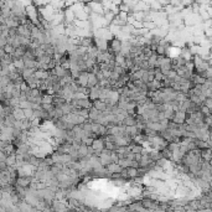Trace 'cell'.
Wrapping results in <instances>:
<instances>
[{
  "mask_svg": "<svg viewBox=\"0 0 212 212\" xmlns=\"http://www.w3.org/2000/svg\"><path fill=\"white\" fill-rule=\"evenodd\" d=\"M5 158H6V154H5L3 150H0V163L5 161Z\"/></svg>",
  "mask_w": 212,
  "mask_h": 212,
  "instance_id": "43",
  "label": "cell"
},
{
  "mask_svg": "<svg viewBox=\"0 0 212 212\" xmlns=\"http://www.w3.org/2000/svg\"><path fill=\"white\" fill-rule=\"evenodd\" d=\"M4 55H5V51H4V48H3V47H0V58H1Z\"/></svg>",
  "mask_w": 212,
  "mask_h": 212,
  "instance_id": "45",
  "label": "cell"
},
{
  "mask_svg": "<svg viewBox=\"0 0 212 212\" xmlns=\"http://www.w3.org/2000/svg\"><path fill=\"white\" fill-rule=\"evenodd\" d=\"M13 65L15 66V68L19 71V72H20L21 70H24V68H25L23 58H15V60H13Z\"/></svg>",
  "mask_w": 212,
  "mask_h": 212,
  "instance_id": "25",
  "label": "cell"
},
{
  "mask_svg": "<svg viewBox=\"0 0 212 212\" xmlns=\"http://www.w3.org/2000/svg\"><path fill=\"white\" fill-rule=\"evenodd\" d=\"M20 108H31V102H29L28 99H24V101H20V104H19Z\"/></svg>",
  "mask_w": 212,
  "mask_h": 212,
  "instance_id": "38",
  "label": "cell"
},
{
  "mask_svg": "<svg viewBox=\"0 0 212 212\" xmlns=\"http://www.w3.org/2000/svg\"><path fill=\"white\" fill-rule=\"evenodd\" d=\"M77 151H78V158H79V159H82V158H88V145L81 143L79 146H78V149H77Z\"/></svg>",
  "mask_w": 212,
  "mask_h": 212,
  "instance_id": "11",
  "label": "cell"
},
{
  "mask_svg": "<svg viewBox=\"0 0 212 212\" xmlns=\"http://www.w3.org/2000/svg\"><path fill=\"white\" fill-rule=\"evenodd\" d=\"M1 70H3V67H1V63H0V72H1Z\"/></svg>",
  "mask_w": 212,
  "mask_h": 212,
  "instance_id": "46",
  "label": "cell"
},
{
  "mask_svg": "<svg viewBox=\"0 0 212 212\" xmlns=\"http://www.w3.org/2000/svg\"><path fill=\"white\" fill-rule=\"evenodd\" d=\"M92 106L94 107L96 109H98V110H104L107 107V103L104 101H102V99H99V98H97V99H94V101H92Z\"/></svg>",
  "mask_w": 212,
  "mask_h": 212,
  "instance_id": "18",
  "label": "cell"
},
{
  "mask_svg": "<svg viewBox=\"0 0 212 212\" xmlns=\"http://www.w3.org/2000/svg\"><path fill=\"white\" fill-rule=\"evenodd\" d=\"M170 5L179 6V5H182V4H181V0H170Z\"/></svg>",
  "mask_w": 212,
  "mask_h": 212,
  "instance_id": "42",
  "label": "cell"
},
{
  "mask_svg": "<svg viewBox=\"0 0 212 212\" xmlns=\"http://www.w3.org/2000/svg\"><path fill=\"white\" fill-rule=\"evenodd\" d=\"M125 133H127L128 135H130L132 138H133L134 135H137V134H140L137 125H125Z\"/></svg>",
  "mask_w": 212,
  "mask_h": 212,
  "instance_id": "16",
  "label": "cell"
},
{
  "mask_svg": "<svg viewBox=\"0 0 212 212\" xmlns=\"http://www.w3.org/2000/svg\"><path fill=\"white\" fill-rule=\"evenodd\" d=\"M108 29H109L110 34L113 35V37L118 35L119 31H120V26H117V25H113V24H109V25H108Z\"/></svg>",
  "mask_w": 212,
  "mask_h": 212,
  "instance_id": "28",
  "label": "cell"
},
{
  "mask_svg": "<svg viewBox=\"0 0 212 212\" xmlns=\"http://www.w3.org/2000/svg\"><path fill=\"white\" fill-rule=\"evenodd\" d=\"M99 113H101V110L96 109L93 106L91 107V108L88 109V119H89V122H96V119L98 118Z\"/></svg>",
  "mask_w": 212,
  "mask_h": 212,
  "instance_id": "13",
  "label": "cell"
},
{
  "mask_svg": "<svg viewBox=\"0 0 212 212\" xmlns=\"http://www.w3.org/2000/svg\"><path fill=\"white\" fill-rule=\"evenodd\" d=\"M146 88H148V91H158V89L161 88V82L156 81V79H153V81L146 83Z\"/></svg>",
  "mask_w": 212,
  "mask_h": 212,
  "instance_id": "12",
  "label": "cell"
},
{
  "mask_svg": "<svg viewBox=\"0 0 212 212\" xmlns=\"http://www.w3.org/2000/svg\"><path fill=\"white\" fill-rule=\"evenodd\" d=\"M23 61H24V66L26 68H35L36 67V60H33V58H25L23 57ZM36 70V68H35Z\"/></svg>",
  "mask_w": 212,
  "mask_h": 212,
  "instance_id": "24",
  "label": "cell"
},
{
  "mask_svg": "<svg viewBox=\"0 0 212 212\" xmlns=\"http://www.w3.org/2000/svg\"><path fill=\"white\" fill-rule=\"evenodd\" d=\"M98 84V78L96 77V74L93 72H88V82H87V88L94 87Z\"/></svg>",
  "mask_w": 212,
  "mask_h": 212,
  "instance_id": "14",
  "label": "cell"
},
{
  "mask_svg": "<svg viewBox=\"0 0 212 212\" xmlns=\"http://www.w3.org/2000/svg\"><path fill=\"white\" fill-rule=\"evenodd\" d=\"M137 124V120L134 118V115H127L123 120H122V125H135Z\"/></svg>",
  "mask_w": 212,
  "mask_h": 212,
  "instance_id": "20",
  "label": "cell"
},
{
  "mask_svg": "<svg viewBox=\"0 0 212 212\" xmlns=\"http://www.w3.org/2000/svg\"><path fill=\"white\" fill-rule=\"evenodd\" d=\"M82 98H88V96L82 93V92H74L73 93V99H82Z\"/></svg>",
  "mask_w": 212,
  "mask_h": 212,
  "instance_id": "36",
  "label": "cell"
},
{
  "mask_svg": "<svg viewBox=\"0 0 212 212\" xmlns=\"http://www.w3.org/2000/svg\"><path fill=\"white\" fill-rule=\"evenodd\" d=\"M106 168V170L109 173V174H114V173H120L122 170H123V168L118 164V163H110V164H108Z\"/></svg>",
  "mask_w": 212,
  "mask_h": 212,
  "instance_id": "8",
  "label": "cell"
},
{
  "mask_svg": "<svg viewBox=\"0 0 212 212\" xmlns=\"http://www.w3.org/2000/svg\"><path fill=\"white\" fill-rule=\"evenodd\" d=\"M202 104H204V106H206L207 108H210V109H212V98H209V97H206V98L204 99Z\"/></svg>",
  "mask_w": 212,
  "mask_h": 212,
  "instance_id": "39",
  "label": "cell"
},
{
  "mask_svg": "<svg viewBox=\"0 0 212 212\" xmlns=\"http://www.w3.org/2000/svg\"><path fill=\"white\" fill-rule=\"evenodd\" d=\"M50 76V71L48 70H35L34 72V77L37 79H45Z\"/></svg>",
  "mask_w": 212,
  "mask_h": 212,
  "instance_id": "15",
  "label": "cell"
},
{
  "mask_svg": "<svg viewBox=\"0 0 212 212\" xmlns=\"http://www.w3.org/2000/svg\"><path fill=\"white\" fill-rule=\"evenodd\" d=\"M25 82H26V84L29 86V88H37L38 84H40V79L35 78L34 74H33L31 77H29L28 79H25Z\"/></svg>",
  "mask_w": 212,
  "mask_h": 212,
  "instance_id": "17",
  "label": "cell"
},
{
  "mask_svg": "<svg viewBox=\"0 0 212 212\" xmlns=\"http://www.w3.org/2000/svg\"><path fill=\"white\" fill-rule=\"evenodd\" d=\"M11 114H13V117H14V119H15V120H23V119H25L24 109H23V108H20V107H15V108H13Z\"/></svg>",
  "mask_w": 212,
  "mask_h": 212,
  "instance_id": "10",
  "label": "cell"
},
{
  "mask_svg": "<svg viewBox=\"0 0 212 212\" xmlns=\"http://www.w3.org/2000/svg\"><path fill=\"white\" fill-rule=\"evenodd\" d=\"M3 48H4L5 53H9V55H11V53L14 52V50H15V47H14L11 43H8V42L4 45V47H3Z\"/></svg>",
  "mask_w": 212,
  "mask_h": 212,
  "instance_id": "32",
  "label": "cell"
},
{
  "mask_svg": "<svg viewBox=\"0 0 212 212\" xmlns=\"http://www.w3.org/2000/svg\"><path fill=\"white\" fill-rule=\"evenodd\" d=\"M15 150H16V146L13 144V143H9L4 149H3V151L6 154V155H10V154H13V153H15Z\"/></svg>",
  "mask_w": 212,
  "mask_h": 212,
  "instance_id": "27",
  "label": "cell"
},
{
  "mask_svg": "<svg viewBox=\"0 0 212 212\" xmlns=\"http://www.w3.org/2000/svg\"><path fill=\"white\" fill-rule=\"evenodd\" d=\"M87 5L89 6L91 11L94 13V14H98V15H103L104 14V10H103V5L101 1H97V0H91L89 3H87Z\"/></svg>",
  "mask_w": 212,
  "mask_h": 212,
  "instance_id": "2",
  "label": "cell"
},
{
  "mask_svg": "<svg viewBox=\"0 0 212 212\" xmlns=\"http://www.w3.org/2000/svg\"><path fill=\"white\" fill-rule=\"evenodd\" d=\"M78 0H65V4H66V8L67 6H71L72 4H74V3H77Z\"/></svg>",
  "mask_w": 212,
  "mask_h": 212,
  "instance_id": "44",
  "label": "cell"
},
{
  "mask_svg": "<svg viewBox=\"0 0 212 212\" xmlns=\"http://www.w3.org/2000/svg\"><path fill=\"white\" fill-rule=\"evenodd\" d=\"M125 169H127L128 177H129L130 180H133V179H135V177H139V173H138V169H137V168L129 166V168H125Z\"/></svg>",
  "mask_w": 212,
  "mask_h": 212,
  "instance_id": "21",
  "label": "cell"
},
{
  "mask_svg": "<svg viewBox=\"0 0 212 212\" xmlns=\"http://www.w3.org/2000/svg\"><path fill=\"white\" fill-rule=\"evenodd\" d=\"M132 25H133V28H134V29H141V28H143V21H138V20H134Z\"/></svg>",
  "mask_w": 212,
  "mask_h": 212,
  "instance_id": "40",
  "label": "cell"
},
{
  "mask_svg": "<svg viewBox=\"0 0 212 212\" xmlns=\"http://www.w3.org/2000/svg\"><path fill=\"white\" fill-rule=\"evenodd\" d=\"M15 163H16L15 153H13V154H10V155H6V158H5V164H6L8 166H14Z\"/></svg>",
  "mask_w": 212,
  "mask_h": 212,
  "instance_id": "23",
  "label": "cell"
},
{
  "mask_svg": "<svg viewBox=\"0 0 212 212\" xmlns=\"http://www.w3.org/2000/svg\"><path fill=\"white\" fill-rule=\"evenodd\" d=\"M11 82V79H10V77L8 76V74H5V76H0V86L4 88L5 86H8L9 83Z\"/></svg>",
  "mask_w": 212,
  "mask_h": 212,
  "instance_id": "30",
  "label": "cell"
},
{
  "mask_svg": "<svg viewBox=\"0 0 212 212\" xmlns=\"http://www.w3.org/2000/svg\"><path fill=\"white\" fill-rule=\"evenodd\" d=\"M31 177L30 176H18L16 177V180H15V185H19V186H21V187L28 189L29 185H30V182H31Z\"/></svg>",
  "mask_w": 212,
  "mask_h": 212,
  "instance_id": "5",
  "label": "cell"
},
{
  "mask_svg": "<svg viewBox=\"0 0 212 212\" xmlns=\"http://www.w3.org/2000/svg\"><path fill=\"white\" fill-rule=\"evenodd\" d=\"M13 127L21 130V120H14V125H13Z\"/></svg>",
  "mask_w": 212,
  "mask_h": 212,
  "instance_id": "41",
  "label": "cell"
},
{
  "mask_svg": "<svg viewBox=\"0 0 212 212\" xmlns=\"http://www.w3.org/2000/svg\"><path fill=\"white\" fill-rule=\"evenodd\" d=\"M200 110H201V113H202L205 117H206V115H211V109L207 108L206 106H204V104L200 106Z\"/></svg>",
  "mask_w": 212,
  "mask_h": 212,
  "instance_id": "34",
  "label": "cell"
},
{
  "mask_svg": "<svg viewBox=\"0 0 212 212\" xmlns=\"http://www.w3.org/2000/svg\"><path fill=\"white\" fill-rule=\"evenodd\" d=\"M52 101H53V94L42 93V97H41V103H48V104H52Z\"/></svg>",
  "mask_w": 212,
  "mask_h": 212,
  "instance_id": "26",
  "label": "cell"
},
{
  "mask_svg": "<svg viewBox=\"0 0 212 212\" xmlns=\"http://www.w3.org/2000/svg\"><path fill=\"white\" fill-rule=\"evenodd\" d=\"M143 28H145L146 30H153V29H155L156 28V25H155V23L154 21H143Z\"/></svg>",
  "mask_w": 212,
  "mask_h": 212,
  "instance_id": "31",
  "label": "cell"
},
{
  "mask_svg": "<svg viewBox=\"0 0 212 212\" xmlns=\"http://www.w3.org/2000/svg\"><path fill=\"white\" fill-rule=\"evenodd\" d=\"M117 16L122 20V21H124L125 24H127V19H128V13H125V11H119L118 14H117Z\"/></svg>",
  "mask_w": 212,
  "mask_h": 212,
  "instance_id": "35",
  "label": "cell"
},
{
  "mask_svg": "<svg viewBox=\"0 0 212 212\" xmlns=\"http://www.w3.org/2000/svg\"><path fill=\"white\" fill-rule=\"evenodd\" d=\"M34 72H35V68H24V70L20 71V74H21V77L24 78V81L25 79H28L29 77H31L33 74H34Z\"/></svg>",
  "mask_w": 212,
  "mask_h": 212,
  "instance_id": "22",
  "label": "cell"
},
{
  "mask_svg": "<svg viewBox=\"0 0 212 212\" xmlns=\"http://www.w3.org/2000/svg\"><path fill=\"white\" fill-rule=\"evenodd\" d=\"M99 97V86H94V87H91L88 89V99L89 101H94Z\"/></svg>",
  "mask_w": 212,
  "mask_h": 212,
  "instance_id": "9",
  "label": "cell"
},
{
  "mask_svg": "<svg viewBox=\"0 0 212 212\" xmlns=\"http://www.w3.org/2000/svg\"><path fill=\"white\" fill-rule=\"evenodd\" d=\"M24 115H25V119L31 120L34 118V109L33 108H24Z\"/></svg>",
  "mask_w": 212,
  "mask_h": 212,
  "instance_id": "29",
  "label": "cell"
},
{
  "mask_svg": "<svg viewBox=\"0 0 212 212\" xmlns=\"http://www.w3.org/2000/svg\"><path fill=\"white\" fill-rule=\"evenodd\" d=\"M110 160H112V163H118L119 156H118V154H117L115 150H112V151H110Z\"/></svg>",
  "mask_w": 212,
  "mask_h": 212,
  "instance_id": "37",
  "label": "cell"
},
{
  "mask_svg": "<svg viewBox=\"0 0 212 212\" xmlns=\"http://www.w3.org/2000/svg\"><path fill=\"white\" fill-rule=\"evenodd\" d=\"M117 145L113 143L112 140H104V149H108V150H115Z\"/></svg>",
  "mask_w": 212,
  "mask_h": 212,
  "instance_id": "33",
  "label": "cell"
},
{
  "mask_svg": "<svg viewBox=\"0 0 212 212\" xmlns=\"http://www.w3.org/2000/svg\"><path fill=\"white\" fill-rule=\"evenodd\" d=\"M76 83L78 86H82V87H87V82H88V71H81L78 77L74 79Z\"/></svg>",
  "mask_w": 212,
  "mask_h": 212,
  "instance_id": "4",
  "label": "cell"
},
{
  "mask_svg": "<svg viewBox=\"0 0 212 212\" xmlns=\"http://www.w3.org/2000/svg\"><path fill=\"white\" fill-rule=\"evenodd\" d=\"M94 150V155H99L101 151L104 149V140L102 139V137H98V138H94L93 141H92V145H91Z\"/></svg>",
  "mask_w": 212,
  "mask_h": 212,
  "instance_id": "3",
  "label": "cell"
},
{
  "mask_svg": "<svg viewBox=\"0 0 212 212\" xmlns=\"http://www.w3.org/2000/svg\"><path fill=\"white\" fill-rule=\"evenodd\" d=\"M185 119H186V112L177 110V112H175L171 122H174V123H176V124H182V123H185Z\"/></svg>",
  "mask_w": 212,
  "mask_h": 212,
  "instance_id": "7",
  "label": "cell"
},
{
  "mask_svg": "<svg viewBox=\"0 0 212 212\" xmlns=\"http://www.w3.org/2000/svg\"><path fill=\"white\" fill-rule=\"evenodd\" d=\"M132 82H133L134 87H135L138 91H144V92H146V91H148V88H146V83H144L141 79H134V81H132Z\"/></svg>",
  "mask_w": 212,
  "mask_h": 212,
  "instance_id": "19",
  "label": "cell"
},
{
  "mask_svg": "<svg viewBox=\"0 0 212 212\" xmlns=\"http://www.w3.org/2000/svg\"><path fill=\"white\" fill-rule=\"evenodd\" d=\"M63 16H65L63 24H72V23L74 21V19H76L74 13L71 10L70 8H65V9H63Z\"/></svg>",
  "mask_w": 212,
  "mask_h": 212,
  "instance_id": "6",
  "label": "cell"
},
{
  "mask_svg": "<svg viewBox=\"0 0 212 212\" xmlns=\"http://www.w3.org/2000/svg\"><path fill=\"white\" fill-rule=\"evenodd\" d=\"M120 47H122V41L117 37H113L112 40L108 41V51L112 53H118L120 52Z\"/></svg>",
  "mask_w": 212,
  "mask_h": 212,
  "instance_id": "1",
  "label": "cell"
}]
</instances>
